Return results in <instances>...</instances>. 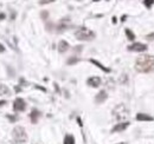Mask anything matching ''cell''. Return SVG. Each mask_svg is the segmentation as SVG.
Segmentation results:
<instances>
[{
  "label": "cell",
  "mask_w": 154,
  "mask_h": 144,
  "mask_svg": "<svg viewBox=\"0 0 154 144\" xmlns=\"http://www.w3.org/2000/svg\"><path fill=\"white\" fill-rule=\"evenodd\" d=\"M135 69L141 73H151L154 71V56L144 55L140 56L135 62Z\"/></svg>",
  "instance_id": "cell-1"
},
{
  "label": "cell",
  "mask_w": 154,
  "mask_h": 144,
  "mask_svg": "<svg viewBox=\"0 0 154 144\" xmlns=\"http://www.w3.org/2000/svg\"><path fill=\"white\" fill-rule=\"evenodd\" d=\"M75 37L78 40H83V42H89L93 40L95 38V33L93 31H90L87 27H79L76 32H75Z\"/></svg>",
  "instance_id": "cell-2"
},
{
  "label": "cell",
  "mask_w": 154,
  "mask_h": 144,
  "mask_svg": "<svg viewBox=\"0 0 154 144\" xmlns=\"http://www.w3.org/2000/svg\"><path fill=\"white\" fill-rule=\"evenodd\" d=\"M113 115H114V117H115L117 120H125L126 118H128L129 111H128V109L126 107V105L120 104V105H117L115 109H114Z\"/></svg>",
  "instance_id": "cell-3"
},
{
  "label": "cell",
  "mask_w": 154,
  "mask_h": 144,
  "mask_svg": "<svg viewBox=\"0 0 154 144\" xmlns=\"http://www.w3.org/2000/svg\"><path fill=\"white\" fill-rule=\"evenodd\" d=\"M12 135L14 141L18 143H25L27 141V134L23 127H15L12 131Z\"/></svg>",
  "instance_id": "cell-4"
},
{
  "label": "cell",
  "mask_w": 154,
  "mask_h": 144,
  "mask_svg": "<svg viewBox=\"0 0 154 144\" xmlns=\"http://www.w3.org/2000/svg\"><path fill=\"white\" fill-rule=\"evenodd\" d=\"M26 109V103L23 98H17L13 103V110L15 112H22Z\"/></svg>",
  "instance_id": "cell-5"
},
{
  "label": "cell",
  "mask_w": 154,
  "mask_h": 144,
  "mask_svg": "<svg viewBox=\"0 0 154 144\" xmlns=\"http://www.w3.org/2000/svg\"><path fill=\"white\" fill-rule=\"evenodd\" d=\"M147 48H148L147 45L142 43H134L128 46V51H132V52H145L147 51Z\"/></svg>",
  "instance_id": "cell-6"
},
{
  "label": "cell",
  "mask_w": 154,
  "mask_h": 144,
  "mask_svg": "<svg viewBox=\"0 0 154 144\" xmlns=\"http://www.w3.org/2000/svg\"><path fill=\"white\" fill-rule=\"evenodd\" d=\"M129 127V122H122V123H117L115 127L113 128L111 132H122Z\"/></svg>",
  "instance_id": "cell-7"
},
{
  "label": "cell",
  "mask_w": 154,
  "mask_h": 144,
  "mask_svg": "<svg viewBox=\"0 0 154 144\" xmlns=\"http://www.w3.org/2000/svg\"><path fill=\"white\" fill-rule=\"evenodd\" d=\"M107 98H108L107 92L105 91V90H102V91H100V92L96 95V97H95V102H96L97 104H101V103L106 102V99H107Z\"/></svg>",
  "instance_id": "cell-8"
},
{
  "label": "cell",
  "mask_w": 154,
  "mask_h": 144,
  "mask_svg": "<svg viewBox=\"0 0 154 144\" xmlns=\"http://www.w3.org/2000/svg\"><path fill=\"white\" fill-rule=\"evenodd\" d=\"M88 85L93 86V87H98L101 85V78L100 77H90L88 80H87Z\"/></svg>",
  "instance_id": "cell-9"
},
{
  "label": "cell",
  "mask_w": 154,
  "mask_h": 144,
  "mask_svg": "<svg viewBox=\"0 0 154 144\" xmlns=\"http://www.w3.org/2000/svg\"><path fill=\"white\" fill-rule=\"evenodd\" d=\"M136 119L140 120V122H153L154 118L149 115H146V114H138L136 115Z\"/></svg>",
  "instance_id": "cell-10"
},
{
  "label": "cell",
  "mask_w": 154,
  "mask_h": 144,
  "mask_svg": "<svg viewBox=\"0 0 154 144\" xmlns=\"http://www.w3.org/2000/svg\"><path fill=\"white\" fill-rule=\"evenodd\" d=\"M69 44H68L65 40H61L59 42V44H58V51L61 52V53H64V52H66L68 50H69Z\"/></svg>",
  "instance_id": "cell-11"
},
{
  "label": "cell",
  "mask_w": 154,
  "mask_h": 144,
  "mask_svg": "<svg viewBox=\"0 0 154 144\" xmlns=\"http://www.w3.org/2000/svg\"><path fill=\"white\" fill-rule=\"evenodd\" d=\"M40 117V112L38 110H33L31 114H30V118H31V122L33 124H36L38 122V118Z\"/></svg>",
  "instance_id": "cell-12"
},
{
  "label": "cell",
  "mask_w": 154,
  "mask_h": 144,
  "mask_svg": "<svg viewBox=\"0 0 154 144\" xmlns=\"http://www.w3.org/2000/svg\"><path fill=\"white\" fill-rule=\"evenodd\" d=\"M90 63H93V64H95V65H96V66H97L98 69H101L102 71H105V72H109V71H110V70H109L108 67H106V66H103V65H102L101 63H98V62H97V60H95V59H90Z\"/></svg>",
  "instance_id": "cell-13"
},
{
  "label": "cell",
  "mask_w": 154,
  "mask_h": 144,
  "mask_svg": "<svg viewBox=\"0 0 154 144\" xmlns=\"http://www.w3.org/2000/svg\"><path fill=\"white\" fill-rule=\"evenodd\" d=\"M64 144H75V137L72 135H66L64 137Z\"/></svg>",
  "instance_id": "cell-14"
},
{
  "label": "cell",
  "mask_w": 154,
  "mask_h": 144,
  "mask_svg": "<svg viewBox=\"0 0 154 144\" xmlns=\"http://www.w3.org/2000/svg\"><path fill=\"white\" fill-rule=\"evenodd\" d=\"M0 95H10V90L6 85H0Z\"/></svg>",
  "instance_id": "cell-15"
},
{
  "label": "cell",
  "mask_w": 154,
  "mask_h": 144,
  "mask_svg": "<svg viewBox=\"0 0 154 144\" xmlns=\"http://www.w3.org/2000/svg\"><path fill=\"white\" fill-rule=\"evenodd\" d=\"M126 35H127V38L129 40H134L135 39V34L129 30V28H126Z\"/></svg>",
  "instance_id": "cell-16"
},
{
  "label": "cell",
  "mask_w": 154,
  "mask_h": 144,
  "mask_svg": "<svg viewBox=\"0 0 154 144\" xmlns=\"http://www.w3.org/2000/svg\"><path fill=\"white\" fill-rule=\"evenodd\" d=\"M78 62V58L77 57H71V58H69V59H68V64H69V65H72V64H76Z\"/></svg>",
  "instance_id": "cell-17"
},
{
  "label": "cell",
  "mask_w": 154,
  "mask_h": 144,
  "mask_svg": "<svg viewBox=\"0 0 154 144\" xmlns=\"http://www.w3.org/2000/svg\"><path fill=\"white\" fill-rule=\"evenodd\" d=\"M145 6L147 7V8H151L152 7V5L154 4V0H145Z\"/></svg>",
  "instance_id": "cell-18"
},
{
  "label": "cell",
  "mask_w": 154,
  "mask_h": 144,
  "mask_svg": "<svg viewBox=\"0 0 154 144\" xmlns=\"http://www.w3.org/2000/svg\"><path fill=\"white\" fill-rule=\"evenodd\" d=\"M55 0H39V4L40 5H46V4H50V3H54Z\"/></svg>",
  "instance_id": "cell-19"
},
{
  "label": "cell",
  "mask_w": 154,
  "mask_h": 144,
  "mask_svg": "<svg viewBox=\"0 0 154 144\" xmlns=\"http://www.w3.org/2000/svg\"><path fill=\"white\" fill-rule=\"evenodd\" d=\"M40 15H42V19L46 20V19H47V17H49V12H47V11H43Z\"/></svg>",
  "instance_id": "cell-20"
},
{
  "label": "cell",
  "mask_w": 154,
  "mask_h": 144,
  "mask_svg": "<svg viewBox=\"0 0 154 144\" xmlns=\"http://www.w3.org/2000/svg\"><path fill=\"white\" fill-rule=\"evenodd\" d=\"M147 39H148V40H153V39H154V33L151 34V35L148 34V35H147Z\"/></svg>",
  "instance_id": "cell-21"
},
{
  "label": "cell",
  "mask_w": 154,
  "mask_h": 144,
  "mask_svg": "<svg viewBox=\"0 0 154 144\" xmlns=\"http://www.w3.org/2000/svg\"><path fill=\"white\" fill-rule=\"evenodd\" d=\"M5 51V47H3V45L0 44V52H4Z\"/></svg>",
  "instance_id": "cell-22"
},
{
  "label": "cell",
  "mask_w": 154,
  "mask_h": 144,
  "mask_svg": "<svg viewBox=\"0 0 154 144\" xmlns=\"http://www.w3.org/2000/svg\"><path fill=\"white\" fill-rule=\"evenodd\" d=\"M6 104V100H0V106L1 105H5Z\"/></svg>",
  "instance_id": "cell-23"
},
{
  "label": "cell",
  "mask_w": 154,
  "mask_h": 144,
  "mask_svg": "<svg viewBox=\"0 0 154 144\" xmlns=\"http://www.w3.org/2000/svg\"><path fill=\"white\" fill-rule=\"evenodd\" d=\"M3 18H5V14H0V20H1Z\"/></svg>",
  "instance_id": "cell-24"
},
{
  "label": "cell",
  "mask_w": 154,
  "mask_h": 144,
  "mask_svg": "<svg viewBox=\"0 0 154 144\" xmlns=\"http://www.w3.org/2000/svg\"><path fill=\"white\" fill-rule=\"evenodd\" d=\"M12 144H20V143H18V142H13Z\"/></svg>",
  "instance_id": "cell-25"
},
{
  "label": "cell",
  "mask_w": 154,
  "mask_h": 144,
  "mask_svg": "<svg viewBox=\"0 0 154 144\" xmlns=\"http://www.w3.org/2000/svg\"><path fill=\"white\" fill-rule=\"evenodd\" d=\"M120 144H126V143H120Z\"/></svg>",
  "instance_id": "cell-26"
},
{
  "label": "cell",
  "mask_w": 154,
  "mask_h": 144,
  "mask_svg": "<svg viewBox=\"0 0 154 144\" xmlns=\"http://www.w3.org/2000/svg\"><path fill=\"white\" fill-rule=\"evenodd\" d=\"M95 1H98V0H95Z\"/></svg>",
  "instance_id": "cell-27"
}]
</instances>
